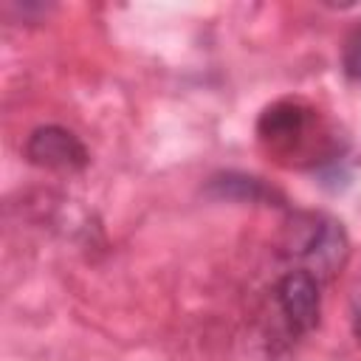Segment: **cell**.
I'll return each mask as SVG.
<instances>
[{
    "label": "cell",
    "instance_id": "6da1fadb",
    "mask_svg": "<svg viewBox=\"0 0 361 361\" xmlns=\"http://www.w3.org/2000/svg\"><path fill=\"white\" fill-rule=\"evenodd\" d=\"M25 158L34 166L56 169V172H79L87 166L85 144L65 127L45 124L37 127L25 141Z\"/></svg>",
    "mask_w": 361,
    "mask_h": 361
},
{
    "label": "cell",
    "instance_id": "7a4b0ae2",
    "mask_svg": "<svg viewBox=\"0 0 361 361\" xmlns=\"http://www.w3.org/2000/svg\"><path fill=\"white\" fill-rule=\"evenodd\" d=\"M310 127H313V110L296 99L274 102L271 107L262 110L257 121V133L262 144H268L276 152H293L296 147H302Z\"/></svg>",
    "mask_w": 361,
    "mask_h": 361
},
{
    "label": "cell",
    "instance_id": "3957f363",
    "mask_svg": "<svg viewBox=\"0 0 361 361\" xmlns=\"http://www.w3.org/2000/svg\"><path fill=\"white\" fill-rule=\"evenodd\" d=\"M296 254L316 271V276L336 274L347 259V237L344 228L330 217H307V228L302 240L293 243Z\"/></svg>",
    "mask_w": 361,
    "mask_h": 361
},
{
    "label": "cell",
    "instance_id": "277c9868",
    "mask_svg": "<svg viewBox=\"0 0 361 361\" xmlns=\"http://www.w3.org/2000/svg\"><path fill=\"white\" fill-rule=\"evenodd\" d=\"M276 302L296 333H307L319 322L322 299H319V282L310 271H288L276 285Z\"/></svg>",
    "mask_w": 361,
    "mask_h": 361
},
{
    "label": "cell",
    "instance_id": "5b68a950",
    "mask_svg": "<svg viewBox=\"0 0 361 361\" xmlns=\"http://www.w3.org/2000/svg\"><path fill=\"white\" fill-rule=\"evenodd\" d=\"M209 192L217 195V197H237V200H251V203H259V200H271L274 197V189H268L262 180L248 178V175H234V172L220 175V178H212Z\"/></svg>",
    "mask_w": 361,
    "mask_h": 361
},
{
    "label": "cell",
    "instance_id": "8992f818",
    "mask_svg": "<svg viewBox=\"0 0 361 361\" xmlns=\"http://www.w3.org/2000/svg\"><path fill=\"white\" fill-rule=\"evenodd\" d=\"M341 62H344V73H347L350 79L361 82V23L347 34Z\"/></svg>",
    "mask_w": 361,
    "mask_h": 361
},
{
    "label": "cell",
    "instance_id": "52a82bcc",
    "mask_svg": "<svg viewBox=\"0 0 361 361\" xmlns=\"http://www.w3.org/2000/svg\"><path fill=\"white\" fill-rule=\"evenodd\" d=\"M355 338L361 341V316H358V322H355Z\"/></svg>",
    "mask_w": 361,
    "mask_h": 361
}]
</instances>
